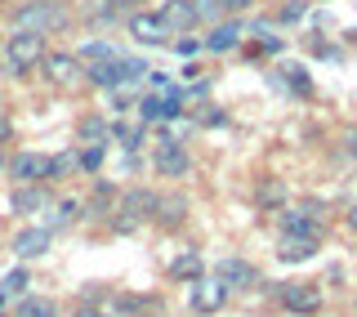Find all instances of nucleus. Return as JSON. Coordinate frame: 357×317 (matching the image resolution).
Here are the masks:
<instances>
[{
    "mask_svg": "<svg viewBox=\"0 0 357 317\" xmlns=\"http://www.w3.org/2000/svg\"><path fill=\"white\" fill-rule=\"evenodd\" d=\"M76 59H81L85 67H89V63H112V59H121V50H116L107 36H89L81 50H76Z\"/></svg>",
    "mask_w": 357,
    "mask_h": 317,
    "instance_id": "obj_27",
    "label": "nucleus"
},
{
    "mask_svg": "<svg viewBox=\"0 0 357 317\" xmlns=\"http://www.w3.org/2000/svg\"><path fill=\"white\" fill-rule=\"evenodd\" d=\"M85 85H94V89H116V85H121L116 59H112V63H89V67H85Z\"/></svg>",
    "mask_w": 357,
    "mask_h": 317,
    "instance_id": "obj_30",
    "label": "nucleus"
},
{
    "mask_svg": "<svg viewBox=\"0 0 357 317\" xmlns=\"http://www.w3.org/2000/svg\"><path fill=\"white\" fill-rule=\"evenodd\" d=\"M156 201H161V192H156V188H143V184L121 188L116 210H112V219H107L112 233L126 237V233H139L143 223H152V219H156Z\"/></svg>",
    "mask_w": 357,
    "mask_h": 317,
    "instance_id": "obj_2",
    "label": "nucleus"
},
{
    "mask_svg": "<svg viewBox=\"0 0 357 317\" xmlns=\"http://www.w3.org/2000/svg\"><path fill=\"white\" fill-rule=\"evenodd\" d=\"M228 295H232V290L223 286L219 277H201V281L188 286V309L201 313V317H215L219 309H228Z\"/></svg>",
    "mask_w": 357,
    "mask_h": 317,
    "instance_id": "obj_9",
    "label": "nucleus"
},
{
    "mask_svg": "<svg viewBox=\"0 0 357 317\" xmlns=\"http://www.w3.org/2000/svg\"><path fill=\"white\" fill-rule=\"evenodd\" d=\"M14 317H63V309H59V300H50V295H22V300H14Z\"/></svg>",
    "mask_w": 357,
    "mask_h": 317,
    "instance_id": "obj_26",
    "label": "nucleus"
},
{
    "mask_svg": "<svg viewBox=\"0 0 357 317\" xmlns=\"http://www.w3.org/2000/svg\"><path fill=\"white\" fill-rule=\"evenodd\" d=\"M215 277H219L228 290H237V295H241V290H255V286L264 281L259 268H255L250 259H241V255H223L219 264H215Z\"/></svg>",
    "mask_w": 357,
    "mask_h": 317,
    "instance_id": "obj_10",
    "label": "nucleus"
},
{
    "mask_svg": "<svg viewBox=\"0 0 357 317\" xmlns=\"http://www.w3.org/2000/svg\"><path fill=\"white\" fill-rule=\"evenodd\" d=\"M81 22L85 27H116V22H126V9L116 0H89L81 9Z\"/></svg>",
    "mask_w": 357,
    "mask_h": 317,
    "instance_id": "obj_20",
    "label": "nucleus"
},
{
    "mask_svg": "<svg viewBox=\"0 0 357 317\" xmlns=\"http://www.w3.org/2000/svg\"><path fill=\"white\" fill-rule=\"evenodd\" d=\"M178 76H183V81H188V85H192V81H197V76H201V63H192V59H188V63H183V72H178Z\"/></svg>",
    "mask_w": 357,
    "mask_h": 317,
    "instance_id": "obj_45",
    "label": "nucleus"
},
{
    "mask_svg": "<svg viewBox=\"0 0 357 317\" xmlns=\"http://www.w3.org/2000/svg\"><path fill=\"white\" fill-rule=\"evenodd\" d=\"M116 72H121V85H130V89H139L143 81H148V59H139V54H121L116 59Z\"/></svg>",
    "mask_w": 357,
    "mask_h": 317,
    "instance_id": "obj_28",
    "label": "nucleus"
},
{
    "mask_svg": "<svg viewBox=\"0 0 357 317\" xmlns=\"http://www.w3.org/2000/svg\"><path fill=\"white\" fill-rule=\"evenodd\" d=\"M76 170V148H67V152H54L50 156V184H59V179H67Z\"/></svg>",
    "mask_w": 357,
    "mask_h": 317,
    "instance_id": "obj_35",
    "label": "nucleus"
},
{
    "mask_svg": "<svg viewBox=\"0 0 357 317\" xmlns=\"http://www.w3.org/2000/svg\"><path fill=\"white\" fill-rule=\"evenodd\" d=\"M9 27L14 31H40V36H54V31L72 27V9L63 0H22V5L9 9Z\"/></svg>",
    "mask_w": 357,
    "mask_h": 317,
    "instance_id": "obj_3",
    "label": "nucleus"
},
{
    "mask_svg": "<svg viewBox=\"0 0 357 317\" xmlns=\"http://www.w3.org/2000/svg\"><path fill=\"white\" fill-rule=\"evenodd\" d=\"M112 143H121V152H143V143H148V126H130L126 117L112 121Z\"/></svg>",
    "mask_w": 357,
    "mask_h": 317,
    "instance_id": "obj_24",
    "label": "nucleus"
},
{
    "mask_svg": "<svg viewBox=\"0 0 357 317\" xmlns=\"http://www.w3.org/2000/svg\"><path fill=\"white\" fill-rule=\"evenodd\" d=\"M241 40H245V18H219L201 45H206V54H232L241 50Z\"/></svg>",
    "mask_w": 357,
    "mask_h": 317,
    "instance_id": "obj_14",
    "label": "nucleus"
},
{
    "mask_svg": "<svg viewBox=\"0 0 357 317\" xmlns=\"http://www.w3.org/2000/svg\"><path fill=\"white\" fill-rule=\"evenodd\" d=\"M312 9V0H286L282 9H277V22H304Z\"/></svg>",
    "mask_w": 357,
    "mask_h": 317,
    "instance_id": "obj_36",
    "label": "nucleus"
},
{
    "mask_svg": "<svg viewBox=\"0 0 357 317\" xmlns=\"http://www.w3.org/2000/svg\"><path fill=\"white\" fill-rule=\"evenodd\" d=\"M45 54H50V45H45L40 31H9L0 40V72L9 81H22V76H31L45 63Z\"/></svg>",
    "mask_w": 357,
    "mask_h": 317,
    "instance_id": "obj_1",
    "label": "nucleus"
},
{
    "mask_svg": "<svg viewBox=\"0 0 357 317\" xmlns=\"http://www.w3.org/2000/svg\"><path fill=\"white\" fill-rule=\"evenodd\" d=\"M121 9H126V14H134V9H143V0H116Z\"/></svg>",
    "mask_w": 357,
    "mask_h": 317,
    "instance_id": "obj_46",
    "label": "nucleus"
},
{
    "mask_svg": "<svg viewBox=\"0 0 357 317\" xmlns=\"http://www.w3.org/2000/svg\"><path fill=\"white\" fill-rule=\"evenodd\" d=\"M161 18L174 27V36H178V31H192L197 27V0H165Z\"/></svg>",
    "mask_w": 357,
    "mask_h": 317,
    "instance_id": "obj_25",
    "label": "nucleus"
},
{
    "mask_svg": "<svg viewBox=\"0 0 357 317\" xmlns=\"http://www.w3.org/2000/svg\"><path fill=\"white\" fill-rule=\"evenodd\" d=\"M9 304H14V300H9V295H0V317H5V313H9Z\"/></svg>",
    "mask_w": 357,
    "mask_h": 317,
    "instance_id": "obj_49",
    "label": "nucleus"
},
{
    "mask_svg": "<svg viewBox=\"0 0 357 317\" xmlns=\"http://www.w3.org/2000/svg\"><path fill=\"white\" fill-rule=\"evenodd\" d=\"M156 317H161V313H156Z\"/></svg>",
    "mask_w": 357,
    "mask_h": 317,
    "instance_id": "obj_51",
    "label": "nucleus"
},
{
    "mask_svg": "<svg viewBox=\"0 0 357 317\" xmlns=\"http://www.w3.org/2000/svg\"><path fill=\"white\" fill-rule=\"evenodd\" d=\"M134 170H143V156L139 152H121V175H134Z\"/></svg>",
    "mask_w": 357,
    "mask_h": 317,
    "instance_id": "obj_42",
    "label": "nucleus"
},
{
    "mask_svg": "<svg viewBox=\"0 0 357 317\" xmlns=\"http://www.w3.org/2000/svg\"><path fill=\"white\" fill-rule=\"evenodd\" d=\"M340 152L349 156V161H357V126H349V130L340 134Z\"/></svg>",
    "mask_w": 357,
    "mask_h": 317,
    "instance_id": "obj_40",
    "label": "nucleus"
},
{
    "mask_svg": "<svg viewBox=\"0 0 357 317\" xmlns=\"http://www.w3.org/2000/svg\"><path fill=\"white\" fill-rule=\"evenodd\" d=\"M152 170L165 179H188L192 175V152L183 148V143H161V148L152 152Z\"/></svg>",
    "mask_w": 357,
    "mask_h": 317,
    "instance_id": "obj_15",
    "label": "nucleus"
},
{
    "mask_svg": "<svg viewBox=\"0 0 357 317\" xmlns=\"http://www.w3.org/2000/svg\"><path fill=\"white\" fill-rule=\"evenodd\" d=\"M282 264H312L321 255V237H277V251Z\"/></svg>",
    "mask_w": 357,
    "mask_h": 317,
    "instance_id": "obj_17",
    "label": "nucleus"
},
{
    "mask_svg": "<svg viewBox=\"0 0 357 317\" xmlns=\"http://www.w3.org/2000/svg\"><path fill=\"white\" fill-rule=\"evenodd\" d=\"M5 175L14 184H50V156L45 152H14Z\"/></svg>",
    "mask_w": 357,
    "mask_h": 317,
    "instance_id": "obj_13",
    "label": "nucleus"
},
{
    "mask_svg": "<svg viewBox=\"0 0 357 317\" xmlns=\"http://www.w3.org/2000/svg\"><path fill=\"white\" fill-rule=\"evenodd\" d=\"M344 223H349V228L357 233V206H349V214H344Z\"/></svg>",
    "mask_w": 357,
    "mask_h": 317,
    "instance_id": "obj_47",
    "label": "nucleus"
},
{
    "mask_svg": "<svg viewBox=\"0 0 357 317\" xmlns=\"http://www.w3.org/2000/svg\"><path fill=\"white\" fill-rule=\"evenodd\" d=\"M277 72H282V81H286V98H299V103L312 98V72L304 63H282Z\"/></svg>",
    "mask_w": 357,
    "mask_h": 317,
    "instance_id": "obj_22",
    "label": "nucleus"
},
{
    "mask_svg": "<svg viewBox=\"0 0 357 317\" xmlns=\"http://www.w3.org/2000/svg\"><path fill=\"white\" fill-rule=\"evenodd\" d=\"M107 165V143H76V170L81 175H98Z\"/></svg>",
    "mask_w": 357,
    "mask_h": 317,
    "instance_id": "obj_29",
    "label": "nucleus"
},
{
    "mask_svg": "<svg viewBox=\"0 0 357 317\" xmlns=\"http://www.w3.org/2000/svg\"><path fill=\"white\" fill-rule=\"evenodd\" d=\"M107 94H112V108H116V117H121V112H130L134 103H139V94H134L130 85H116V89H107Z\"/></svg>",
    "mask_w": 357,
    "mask_h": 317,
    "instance_id": "obj_38",
    "label": "nucleus"
},
{
    "mask_svg": "<svg viewBox=\"0 0 357 317\" xmlns=\"http://www.w3.org/2000/svg\"><path fill=\"white\" fill-rule=\"evenodd\" d=\"M50 206H54V188L50 184H18L9 192V210L22 214V219H27V214H45Z\"/></svg>",
    "mask_w": 357,
    "mask_h": 317,
    "instance_id": "obj_12",
    "label": "nucleus"
},
{
    "mask_svg": "<svg viewBox=\"0 0 357 317\" xmlns=\"http://www.w3.org/2000/svg\"><path fill=\"white\" fill-rule=\"evenodd\" d=\"M295 210L304 214V219L312 223V228H321V233L331 228V206H326L321 197H304V201H295Z\"/></svg>",
    "mask_w": 357,
    "mask_h": 317,
    "instance_id": "obj_31",
    "label": "nucleus"
},
{
    "mask_svg": "<svg viewBox=\"0 0 357 317\" xmlns=\"http://www.w3.org/2000/svg\"><path fill=\"white\" fill-rule=\"evenodd\" d=\"M215 5H219V14H223V18H241L245 9L255 5V0H215Z\"/></svg>",
    "mask_w": 357,
    "mask_h": 317,
    "instance_id": "obj_39",
    "label": "nucleus"
},
{
    "mask_svg": "<svg viewBox=\"0 0 357 317\" xmlns=\"http://www.w3.org/2000/svg\"><path fill=\"white\" fill-rule=\"evenodd\" d=\"M0 5H5V0H0Z\"/></svg>",
    "mask_w": 357,
    "mask_h": 317,
    "instance_id": "obj_50",
    "label": "nucleus"
},
{
    "mask_svg": "<svg viewBox=\"0 0 357 317\" xmlns=\"http://www.w3.org/2000/svg\"><path fill=\"white\" fill-rule=\"evenodd\" d=\"M165 309V300L156 290H112L107 313L112 317H156Z\"/></svg>",
    "mask_w": 357,
    "mask_h": 317,
    "instance_id": "obj_8",
    "label": "nucleus"
},
{
    "mask_svg": "<svg viewBox=\"0 0 357 317\" xmlns=\"http://www.w3.org/2000/svg\"><path fill=\"white\" fill-rule=\"evenodd\" d=\"M255 45H259V54H282V50H286V40L277 36V31H273V36H259Z\"/></svg>",
    "mask_w": 357,
    "mask_h": 317,
    "instance_id": "obj_41",
    "label": "nucleus"
},
{
    "mask_svg": "<svg viewBox=\"0 0 357 317\" xmlns=\"http://www.w3.org/2000/svg\"><path fill=\"white\" fill-rule=\"evenodd\" d=\"M165 277L178 281V286H192V281L206 277V259H201V251H178L170 259V268H165Z\"/></svg>",
    "mask_w": 357,
    "mask_h": 317,
    "instance_id": "obj_18",
    "label": "nucleus"
},
{
    "mask_svg": "<svg viewBox=\"0 0 357 317\" xmlns=\"http://www.w3.org/2000/svg\"><path fill=\"white\" fill-rule=\"evenodd\" d=\"M9 139H14V121H9V117H5V112H0V148H5V143H9Z\"/></svg>",
    "mask_w": 357,
    "mask_h": 317,
    "instance_id": "obj_44",
    "label": "nucleus"
},
{
    "mask_svg": "<svg viewBox=\"0 0 357 317\" xmlns=\"http://www.w3.org/2000/svg\"><path fill=\"white\" fill-rule=\"evenodd\" d=\"M134 112H139L143 126H170V121H178L188 112V98L183 89H152V94H143L139 103H134Z\"/></svg>",
    "mask_w": 357,
    "mask_h": 317,
    "instance_id": "obj_5",
    "label": "nucleus"
},
{
    "mask_svg": "<svg viewBox=\"0 0 357 317\" xmlns=\"http://www.w3.org/2000/svg\"><path fill=\"white\" fill-rule=\"evenodd\" d=\"M54 246V233L45 228V223H27V228L14 233V242H9V251L18 255V264H31V259H45Z\"/></svg>",
    "mask_w": 357,
    "mask_h": 317,
    "instance_id": "obj_11",
    "label": "nucleus"
},
{
    "mask_svg": "<svg viewBox=\"0 0 357 317\" xmlns=\"http://www.w3.org/2000/svg\"><path fill=\"white\" fill-rule=\"evenodd\" d=\"M188 210H192L188 192H161V201H156V219H152V223H161L165 233H174V228H183V223H188Z\"/></svg>",
    "mask_w": 357,
    "mask_h": 317,
    "instance_id": "obj_16",
    "label": "nucleus"
},
{
    "mask_svg": "<svg viewBox=\"0 0 357 317\" xmlns=\"http://www.w3.org/2000/svg\"><path fill=\"white\" fill-rule=\"evenodd\" d=\"M107 300H112V286H107V281H85L81 295H76V304H94V309H107Z\"/></svg>",
    "mask_w": 357,
    "mask_h": 317,
    "instance_id": "obj_34",
    "label": "nucleus"
},
{
    "mask_svg": "<svg viewBox=\"0 0 357 317\" xmlns=\"http://www.w3.org/2000/svg\"><path fill=\"white\" fill-rule=\"evenodd\" d=\"M81 214H85V201H76V197H54V206L45 210V228H50V233H63V228H72Z\"/></svg>",
    "mask_w": 357,
    "mask_h": 317,
    "instance_id": "obj_19",
    "label": "nucleus"
},
{
    "mask_svg": "<svg viewBox=\"0 0 357 317\" xmlns=\"http://www.w3.org/2000/svg\"><path fill=\"white\" fill-rule=\"evenodd\" d=\"M40 76H45V85H54V89H76L85 81V63L76 59L72 50H50L45 63H40Z\"/></svg>",
    "mask_w": 357,
    "mask_h": 317,
    "instance_id": "obj_6",
    "label": "nucleus"
},
{
    "mask_svg": "<svg viewBox=\"0 0 357 317\" xmlns=\"http://www.w3.org/2000/svg\"><path fill=\"white\" fill-rule=\"evenodd\" d=\"M76 143H112V121L103 112H85L76 121Z\"/></svg>",
    "mask_w": 357,
    "mask_h": 317,
    "instance_id": "obj_23",
    "label": "nucleus"
},
{
    "mask_svg": "<svg viewBox=\"0 0 357 317\" xmlns=\"http://www.w3.org/2000/svg\"><path fill=\"white\" fill-rule=\"evenodd\" d=\"M126 31L139 45H170L174 40V27L161 18V9H134V14H126Z\"/></svg>",
    "mask_w": 357,
    "mask_h": 317,
    "instance_id": "obj_7",
    "label": "nucleus"
},
{
    "mask_svg": "<svg viewBox=\"0 0 357 317\" xmlns=\"http://www.w3.org/2000/svg\"><path fill=\"white\" fill-rule=\"evenodd\" d=\"M197 130H223L228 126V112H223L219 103H206V108H197Z\"/></svg>",
    "mask_w": 357,
    "mask_h": 317,
    "instance_id": "obj_33",
    "label": "nucleus"
},
{
    "mask_svg": "<svg viewBox=\"0 0 357 317\" xmlns=\"http://www.w3.org/2000/svg\"><path fill=\"white\" fill-rule=\"evenodd\" d=\"M255 206H259L264 214L290 206V188L282 184V179H259V184H255Z\"/></svg>",
    "mask_w": 357,
    "mask_h": 317,
    "instance_id": "obj_21",
    "label": "nucleus"
},
{
    "mask_svg": "<svg viewBox=\"0 0 357 317\" xmlns=\"http://www.w3.org/2000/svg\"><path fill=\"white\" fill-rule=\"evenodd\" d=\"M5 170H9V152L0 148V175H5Z\"/></svg>",
    "mask_w": 357,
    "mask_h": 317,
    "instance_id": "obj_48",
    "label": "nucleus"
},
{
    "mask_svg": "<svg viewBox=\"0 0 357 317\" xmlns=\"http://www.w3.org/2000/svg\"><path fill=\"white\" fill-rule=\"evenodd\" d=\"M72 317H112V313H107V309H94V304H76Z\"/></svg>",
    "mask_w": 357,
    "mask_h": 317,
    "instance_id": "obj_43",
    "label": "nucleus"
},
{
    "mask_svg": "<svg viewBox=\"0 0 357 317\" xmlns=\"http://www.w3.org/2000/svg\"><path fill=\"white\" fill-rule=\"evenodd\" d=\"M27 286H31V273H27V264L9 268V273L0 277V295H9V300H22V295H27Z\"/></svg>",
    "mask_w": 357,
    "mask_h": 317,
    "instance_id": "obj_32",
    "label": "nucleus"
},
{
    "mask_svg": "<svg viewBox=\"0 0 357 317\" xmlns=\"http://www.w3.org/2000/svg\"><path fill=\"white\" fill-rule=\"evenodd\" d=\"M170 50L178 54V59H197V54H206V45H201L197 36H174V40H170Z\"/></svg>",
    "mask_w": 357,
    "mask_h": 317,
    "instance_id": "obj_37",
    "label": "nucleus"
},
{
    "mask_svg": "<svg viewBox=\"0 0 357 317\" xmlns=\"http://www.w3.org/2000/svg\"><path fill=\"white\" fill-rule=\"evenodd\" d=\"M268 295L282 304L290 317H317L321 304H326V290H321V281H299V277L273 281V286H268Z\"/></svg>",
    "mask_w": 357,
    "mask_h": 317,
    "instance_id": "obj_4",
    "label": "nucleus"
}]
</instances>
